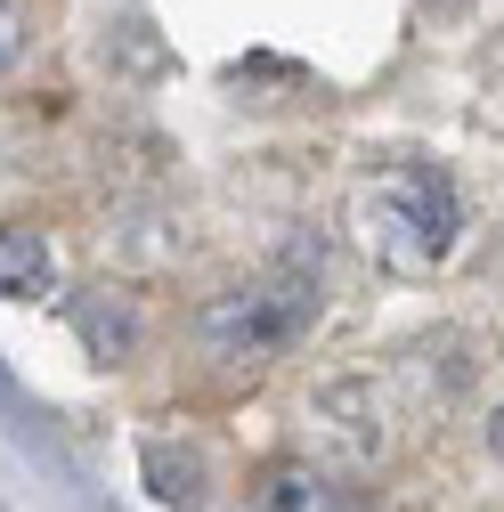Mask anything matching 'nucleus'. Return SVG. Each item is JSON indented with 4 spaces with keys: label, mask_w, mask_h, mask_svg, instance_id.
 Segmentation results:
<instances>
[{
    "label": "nucleus",
    "mask_w": 504,
    "mask_h": 512,
    "mask_svg": "<svg viewBox=\"0 0 504 512\" xmlns=\"http://www.w3.org/2000/svg\"><path fill=\"white\" fill-rule=\"evenodd\" d=\"M309 326H318V269L301 277V261H285L277 277H261V285H244V293H220L212 309H204V350L220 358V366H261V358H277V350H293Z\"/></svg>",
    "instance_id": "obj_1"
},
{
    "label": "nucleus",
    "mask_w": 504,
    "mask_h": 512,
    "mask_svg": "<svg viewBox=\"0 0 504 512\" xmlns=\"http://www.w3.org/2000/svg\"><path fill=\"white\" fill-rule=\"evenodd\" d=\"M488 456H496V464H504V407H496V415H488Z\"/></svg>",
    "instance_id": "obj_8"
},
{
    "label": "nucleus",
    "mask_w": 504,
    "mask_h": 512,
    "mask_svg": "<svg viewBox=\"0 0 504 512\" xmlns=\"http://www.w3.org/2000/svg\"><path fill=\"white\" fill-rule=\"evenodd\" d=\"M261 504H334V488L318 480V472H269V488H261Z\"/></svg>",
    "instance_id": "obj_6"
},
{
    "label": "nucleus",
    "mask_w": 504,
    "mask_h": 512,
    "mask_svg": "<svg viewBox=\"0 0 504 512\" xmlns=\"http://www.w3.org/2000/svg\"><path fill=\"white\" fill-rule=\"evenodd\" d=\"M366 228H374V244H383L399 269H439L456 252V236H464V196H456L448 171L415 163V171H391L366 196Z\"/></svg>",
    "instance_id": "obj_2"
},
{
    "label": "nucleus",
    "mask_w": 504,
    "mask_h": 512,
    "mask_svg": "<svg viewBox=\"0 0 504 512\" xmlns=\"http://www.w3.org/2000/svg\"><path fill=\"white\" fill-rule=\"evenodd\" d=\"M17 57H25V17L0 0V66H17Z\"/></svg>",
    "instance_id": "obj_7"
},
{
    "label": "nucleus",
    "mask_w": 504,
    "mask_h": 512,
    "mask_svg": "<svg viewBox=\"0 0 504 512\" xmlns=\"http://www.w3.org/2000/svg\"><path fill=\"white\" fill-rule=\"evenodd\" d=\"M74 309V334H82V350L98 358V366H122L139 350V309L122 301V293H82V301H66Z\"/></svg>",
    "instance_id": "obj_3"
},
{
    "label": "nucleus",
    "mask_w": 504,
    "mask_h": 512,
    "mask_svg": "<svg viewBox=\"0 0 504 512\" xmlns=\"http://www.w3.org/2000/svg\"><path fill=\"white\" fill-rule=\"evenodd\" d=\"M49 285H57L49 236H33V228H9V236H0V301H49Z\"/></svg>",
    "instance_id": "obj_4"
},
{
    "label": "nucleus",
    "mask_w": 504,
    "mask_h": 512,
    "mask_svg": "<svg viewBox=\"0 0 504 512\" xmlns=\"http://www.w3.org/2000/svg\"><path fill=\"white\" fill-rule=\"evenodd\" d=\"M147 496L155 504H204V464L187 456V447H147Z\"/></svg>",
    "instance_id": "obj_5"
}]
</instances>
